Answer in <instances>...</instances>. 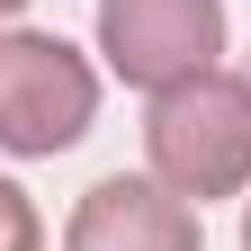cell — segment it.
<instances>
[{"label":"cell","instance_id":"1","mask_svg":"<svg viewBox=\"0 0 251 251\" xmlns=\"http://www.w3.org/2000/svg\"><path fill=\"white\" fill-rule=\"evenodd\" d=\"M144 152H152V179L171 198H198V206L206 198H242L251 188V81L198 72V81L152 90Z\"/></svg>","mask_w":251,"mask_h":251},{"label":"cell","instance_id":"2","mask_svg":"<svg viewBox=\"0 0 251 251\" xmlns=\"http://www.w3.org/2000/svg\"><path fill=\"white\" fill-rule=\"evenodd\" d=\"M99 117V72L81 45L45 36V27H9L0 36V152L18 162H54L72 152Z\"/></svg>","mask_w":251,"mask_h":251},{"label":"cell","instance_id":"3","mask_svg":"<svg viewBox=\"0 0 251 251\" xmlns=\"http://www.w3.org/2000/svg\"><path fill=\"white\" fill-rule=\"evenodd\" d=\"M99 54L135 90L198 81L225 54V0H99Z\"/></svg>","mask_w":251,"mask_h":251},{"label":"cell","instance_id":"4","mask_svg":"<svg viewBox=\"0 0 251 251\" xmlns=\"http://www.w3.org/2000/svg\"><path fill=\"white\" fill-rule=\"evenodd\" d=\"M63 251H206L198 242V206L171 198L162 179H99L81 188L72 225H63Z\"/></svg>","mask_w":251,"mask_h":251},{"label":"cell","instance_id":"5","mask_svg":"<svg viewBox=\"0 0 251 251\" xmlns=\"http://www.w3.org/2000/svg\"><path fill=\"white\" fill-rule=\"evenodd\" d=\"M0 251H45V225H36L18 179H0Z\"/></svg>","mask_w":251,"mask_h":251},{"label":"cell","instance_id":"6","mask_svg":"<svg viewBox=\"0 0 251 251\" xmlns=\"http://www.w3.org/2000/svg\"><path fill=\"white\" fill-rule=\"evenodd\" d=\"M242 251H251V198H242Z\"/></svg>","mask_w":251,"mask_h":251},{"label":"cell","instance_id":"7","mask_svg":"<svg viewBox=\"0 0 251 251\" xmlns=\"http://www.w3.org/2000/svg\"><path fill=\"white\" fill-rule=\"evenodd\" d=\"M18 9H27V0H0V18H18Z\"/></svg>","mask_w":251,"mask_h":251}]
</instances>
